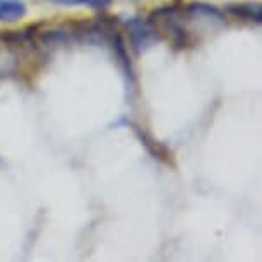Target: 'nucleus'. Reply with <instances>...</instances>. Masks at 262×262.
Instances as JSON below:
<instances>
[{
	"mask_svg": "<svg viewBox=\"0 0 262 262\" xmlns=\"http://www.w3.org/2000/svg\"><path fill=\"white\" fill-rule=\"evenodd\" d=\"M28 12L24 0H0V23H16Z\"/></svg>",
	"mask_w": 262,
	"mask_h": 262,
	"instance_id": "nucleus-4",
	"label": "nucleus"
},
{
	"mask_svg": "<svg viewBox=\"0 0 262 262\" xmlns=\"http://www.w3.org/2000/svg\"><path fill=\"white\" fill-rule=\"evenodd\" d=\"M125 29L128 34V43L136 55H141L147 48H151L155 43L161 41V33L158 29L156 23L142 17H130L125 21Z\"/></svg>",
	"mask_w": 262,
	"mask_h": 262,
	"instance_id": "nucleus-1",
	"label": "nucleus"
},
{
	"mask_svg": "<svg viewBox=\"0 0 262 262\" xmlns=\"http://www.w3.org/2000/svg\"><path fill=\"white\" fill-rule=\"evenodd\" d=\"M55 6H66V7H72V6H86L91 9H96V11H105L106 7L112 6L113 0H50Z\"/></svg>",
	"mask_w": 262,
	"mask_h": 262,
	"instance_id": "nucleus-5",
	"label": "nucleus"
},
{
	"mask_svg": "<svg viewBox=\"0 0 262 262\" xmlns=\"http://www.w3.org/2000/svg\"><path fill=\"white\" fill-rule=\"evenodd\" d=\"M228 16L240 21L260 24L262 23V6L260 2H231L226 4L225 11Z\"/></svg>",
	"mask_w": 262,
	"mask_h": 262,
	"instance_id": "nucleus-3",
	"label": "nucleus"
},
{
	"mask_svg": "<svg viewBox=\"0 0 262 262\" xmlns=\"http://www.w3.org/2000/svg\"><path fill=\"white\" fill-rule=\"evenodd\" d=\"M130 127L134 128V134H136L137 139L141 141V144L146 147V151L149 152V155L155 158V160L165 163V165H173L171 151L168 149V147L163 144V142L156 141L155 137L149 134V132H146L144 128L134 125V123H130Z\"/></svg>",
	"mask_w": 262,
	"mask_h": 262,
	"instance_id": "nucleus-2",
	"label": "nucleus"
}]
</instances>
